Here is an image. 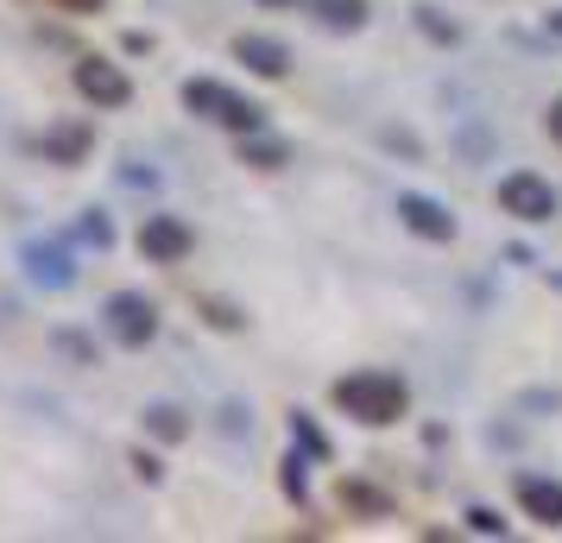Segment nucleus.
<instances>
[{
  "label": "nucleus",
  "mask_w": 562,
  "mask_h": 543,
  "mask_svg": "<svg viewBox=\"0 0 562 543\" xmlns=\"http://www.w3.org/2000/svg\"><path fill=\"white\" fill-rule=\"evenodd\" d=\"M392 215H398V228H411L417 240H436V247H449V240L461 234L456 215H449V203H436V196H424V190H398Z\"/></svg>",
  "instance_id": "5"
},
{
  "label": "nucleus",
  "mask_w": 562,
  "mask_h": 543,
  "mask_svg": "<svg viewBox=\"0 0 562 543\" xmlns=\"http://www.w3.org/2000/svg\"><path fill=\"white\" fill-rule=\"evenodd\" d=\"M77 234H82V240H89V247H95V253H108V247H114V222H108L102 208H82Z\"/></svg>",
  "instance_id": "20"
},
{
  "label": "nucleus",
  "mask_w": 562,
  "mask_h": 543,
  "mask_svg": "<svg viewBox=\"0 0 562 543\" xmlns=\"http://www.w3.org/2000/svg\"><path fill=\"white\" fill-rule=\"evenodd\" d=\"M139 423H146V437H158V442H183V437H190V411H183V405H171V398L146 405V411H139Z\"/></svg>",
  "instance_id": "12"
},
{
  "label": "nucleus",
  "mask_w": 562,
  "mask_h": 543,
  "mask_svg": "<svg viewBox=\"0 0 562 543\" xmlns=\"http://www.w3.org/2000/svg\"><path fill=\"white\" fill-rule=\"evenodd\" d=\"M461 524H468L474 538H506V518L493 512V506H468V512H461Z\"/></svg>",
  "instance_id": "22"
},
{
  "label": "nucleus",
  "mask_w": 562,
  "mask_h": 543,
  "mask_svg": "<svg viewBox=\"0 0 562 543\" xmlns=\"http://www.w3.org/2000/svg\"><path fill=\"white\" fill-rule=\"evenodd\" d=\"M20 265H26V279L38 291H70L77 285V259L64 253L57 240H26V247H20Z\"/></svg>",
  "instance_id": "8"
},
{
  "label": "nucleus",
  "mask_w": 562,
  "mask_h": 543,
  "mask_svg": "<svg viewBox=\"0 0 562 543\" xmlns=\"http://www.w3.org/2000/svg\"><path fill=\"white\" fill-rule=\"evenodd\" d=\"M70 82H77L82 102H95V108H127V102H133L127 70H121V64H108V57H77Z\"/></svg>",
  "instance_id": "7"
},
{
  "label": "nucleus",
  "mask_w": 562,
  "mask_h": 543,
  "mask_svg": "<svg viewBox=\"0 0 562 543\" xmlns=\"http://www.w3.org/2000/svg\"><path fill=\"white\" fill-rule=\"evenodd\" d=\"M411 20H417V32L436 38V45H461V26L442 13V7H411Z\"/></svg>",
  "instance_id": "18"
},
{
  "label": "nucleus",
  "mask_w": 562,
  "mask_h": 543,
  "mask_svg": "<svg viewBox=\"0 0 562 543\" xmlns=\"http://www.w3.org/2000/svg\"><path fill=\"white\" fill-rule=\"evenodd\" d=\"M310 462H316V455H304V449L291 442V455H284L279 487H284V499H297V506H310Z\"/></svg>",
  "instance_id": "16"
},
{
  "label": "nucleus",
  "mask_w": 562,
  "mask_h": 543,
  "mask_svg": "<svg viewBox=\"0 0 562 543\" xmlns=\"http://www.w3.org/2000/svg\"><path fill=\"white\" fill-rule=\"evenodd\" d=\"M380 139H385V146H392V152H411V158H417V139H411V133H398V127H385Z\"/></svg>",
  "instance_id": "25"
},
{
  "label": "nucleus",
  "mask_w": 562,
  "mask_h": 543,
  "mask_svg": "<svg viewBox=\"0 0 562 543\" xmlns=\"http://www.w3.org/2000/svg\"><path fill=\"white\" fill-rule=\"evenodd\" d=\"M234 57L266 82L291 77V52H284V38H272V32H234Z\"/></svg>",
  "instance_id": "9"
},
{
  "label": "nucleus",
  "mask_w": 562,
  "mask_h": 543,
  "mask_svg": "<svg viewBox=\"0 0 562 543\" xmlns=\"http://www.w3.org/2000/svg\"><path fill=\"white\" fill-rule=\"evenodd\" d=\"M341 512H360V518H392V499L367 480H341Z\"/></svg>",
  "instance_id": "14"
},
{
  "label": "nucleus",
  "mask_w": 562,
  "mask_h": 543,
  "mask_svg": "<svg viewBox=\"0 0 562 543\" xmlns=\"http://www.w3.org/2000/svg\"><path fill=\"white\" fill-rule=\"evenodd\" d=\"M52 348H57V354H64L70 366H102V348H95V341L82 336V329H57Z\"/></svg>",
  "instance_id": "17"
},
{
  "label": "nucleus",
  "mask_w": 562,
  "mask_h": 543,
  "mask_svg": "<svg viewBox=\"0 0 562 543\" xmlns=\"http://www.w3.org/2000/svg\"><path fill=\"white\" fill-rule=\"evenodd\" d=\"M543 133H550V139H557V146H562V95H557V102H550V114H543Z\"/></svg>",
  "instance_id": "26"
},
{
  "label": "nucleus",
  "mask_w": 562,
  "mask_h": 543,
  "mask_svg": "<svg viewBox=\"0 0 562 543\" xmlns=\"http://www.w3.org/2000/svg\"><path fill=\"white\" fill-rule=\"evenodd\" d=\"M335 411L367 423V430H385V423H398L411 411V386L398 373H380V366H360V373H341L329 386Z\"/></svg>",
  "instance_id": "1"
},
{
  "label": "nucleus",
  "mask_w": 562,
  "mask_h": 543,
  "mask_svg": "<svg viewBox=\"0 0 562 543\" xmlns=\"http://www.w3.org/2000/svg\"><path fill=\"white\" fill-rule=\"evenodd\" d=\"M196 310H203L222 336H240V329H247V316L234 310V304H222V297H196Z\"/></svg>",
  "instance_id": "21"
},
{
  "label": "nucleus",
  "mask_w": 562,
  "mask_h": 543,
  "mask_svg": "<svg viewBox=\"0 0 562 543\" xmlns=\"http://www.w3.org/2000/svg\"><path fill=\"white\" fill-rule=\"evenodd\" d=\"M284 139H266V133H240V165H254V171H284Z\"/></svg>",
  "instance_id": "13"
},
{
  "label": "nucleus",
  "mask_w": 562,
  "mask_h": 543,
  "mask_svg": "<svg viewBox=\"0 0 562 543\" xmlns=\"http://www.w3.org/2000/svg\"><path fill=\"white\" fill-rule=\"evenodd\" d=\"M133 474H139L146 487H158V480H165V462H158V455H146V449H133Z\"/></svg>",
  "instance_id": "23"
},
{
  "label": "nucleus",
  "mask_w": 562,
  "mask_h": 543,
  "mask_svg": "<svg viewBox=\"0 0 562 543\" xmlns=\"http://www.w3.org/2000/svg\"><path fill=\"white\" fill-rule=\"evenodd\" d=\"M266 7H297V0H266Z\"/></svg>",
  "instance_id": "28"
},
{
  "label": "nucleus",
  "mask_w": 562,
  "mask_h": 543,
  "mask_svg": "<svg viewBox=\"0 0 562 543\" xmlns=\"http://www.w3.org/2000/svg\"><path fill=\"white\" fill-rule=\"evenodd\" d=\"M493 196H499V215L525 222V228H537V222H550V215H557V183L537 178V171H506Z\"/></svg>",
  "instance_id": "3"
},
{
  "label": "nucleus",
  "mask_w": 562,
  "mask_h": 543,
  "mask_svg": "<svg viewBox=\"0 0 562 543\" xmlns=\"http://www.w3.org/2000/svg\"><path fill=\"white\" fill-rule=\"evenodd\" d=\"M183 108L203 114V121H215V127H228V133H259L266 127V108L247 102L240 89H228V82H215V77H190L183 82Z\"/></svg>",
  "instance_id": "2"
},
{
  "label": "nucleus",
  "mask_w": 562,
  "mask_h": 543,
  "mask_svg": "<svg viewBox=\"0 0 562 543\" xmlns=\"http://www.w3.org/2000/svg\"><path fill=\"white\" fill-rule=\"evenodd\" d=\"M550 26H557V32H562V7H557V13H550Z\"/></svg>",
  "instance_id": "27"
},
{
  "label": "nucleus",
  "mask_w": 562,
  "mask_h": 543,
  "mask_svg": "<svg viewBox=\"0 0 562 543\" xmlns=\"http://www.w3.org/2000/svg\"><path fill=\"white\" fill-rule=\"evenodd\" d=\"M291 442H297L304 455H316V462H329V437L316 430V417L310 411H291Z\"/></svg>",
  "instance_id": "19"
},
{
  "label": "nucleus",
  "mask_w": 562,
  "mask_h": 543,
  "mask_svg": "<svg viewBox=\"0 0 562 543\" xmlns=\"http://www.w3.org/2000/svg\"><path fill=\"white\" fill-rule=\"evenodd\" d=\"M190 247H196V234H190L183 215H146L139 222V259L146 265H183Z\"/></svg>",
  "instance_id": "6"
},
{
  "label": "nucleus",
  "mask_w": 562,
  "mask_h": 543,
  "mask_svg": "<svg viewBox=\"0 0 562 543\" xmlns=\"http://www.w3.org/2000/svg\"><path fill=\"white\" fill-rule=\"evenodd\" d=\"M102 323L108 336L121 341V348H146V341L158 336V304L146 297V291H114L102 304Z\"/></svg>",
  "instance_id": "4"
},
{
  "label": "nucleus",
  "mask_w": 562,
  "mask_h": 543,
  "mask_svg": "<svg viewBox=\"0 0 562 543\" xmlns=\"http://www.w3.org/2000/svg\"><path fill=\"white\" fill-rule=\"evenodd\" d=\"M518 512L543 524V531H562V480H543V474H525L518 480Z\"/></svg>",
  "instance_id": "11"
},
{
  "label": "nucleus",
  "mask_w": 562,
  "mask_h": 543,
  "mask_svg": "<svg viewBox=\"0 0 562 543\" xmlns=\"http://www.w3.org/2000/svg\"><path fill=\"white\" fill-rule=\"evenodd\" d=\"M38 152L52 158V165H82V158L95 152V127L89 121H52L45 139H38Z\"/></svg>",
  "instance_id": "10"
},
{
  "label": "nucleus",
  "mask_w": 562,
  "mask_h": 543,
  "mask_svg": "<svg viewBox=\"0 0 562 543\" xmlns=\"http://www.w3.org/2000/svg\"><path fill=\"white\" fill-rule=\"evenodd\" d=\"M316 7V20L329 32H360L367 26V0H310Z\"/></svg>",
  "instance_id": "15"
},
{
  "label": "nucleus",
  "mask_w": 562,
  "mask_h": 543,
  "mask_svg": "<svg viewBox=\"0 0 562 543\" xmlns=\"http://www.w3.org/2000/svg\"><path fill=\"white\" fill-rule=\"evenodd\" d=\"M45 7H57V13H77V20H82V13H102L108 0H45Z\"/></svg>",
  "instance_id": "24"
}]
</instances>
